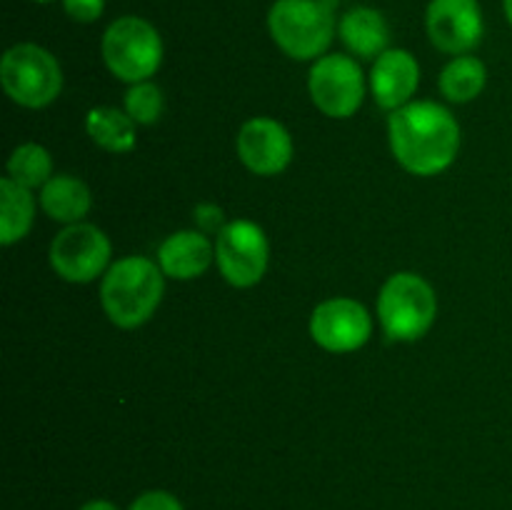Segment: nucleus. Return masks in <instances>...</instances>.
Returning <instances> with one entry per match:
<instances>
[{"label": "nucleus", "instance_id": "1a4fd4ad", "mask_svg": "<svg viewBox=\"0 0 512 510\" xmlns=\"http://www.w3.org/2000/svg\"><path fill=\"white\" fill-rule=\"evenodd\" d=\"M110 260V240L90 223H73L55 235L50 245V265L68 283H90Z\"/></svg>", "mask_w": 512, "mask_h": 510}, {"label": "nucleus", "instance_id": "bb28decb", "mask_svg": "<svg viewBox=\"0 0 512 510\" xmlns=\"http://www.w3.org/2000/svg\"><path fill=\"white\" fill-rule=\"evenodd\" d=\"M35 3H53V0H35Z\"/></svg>", "mask_w": 512, "mask_h": 510}, {"label": "nucleus", "instance_id": "412c9836", "mask_svg": "<svg viewBox=\"0 0 512 510\" xmlns=\"http://www.w3.org/2000/svg\"><path fill=\"white\" fill-rule=\"evenodd\" d=\"M125 113L140 125H153L163 115V93L155 83L143 80L133 83V88L125 93Z\"/></svg>", "mask_w": 512, "mask_h": 510}, {"label": "nucleus", "instance_id": "9b49d317", "mask_svg": "<svg viewBox=\"0 0 512 510\" xmlns=\"http://www.w3.org/2000/svg\"><path fill=\"white\" fill-rule=\"evenodd\" d=\"M425 25L430 43L450 55H468L478 48L485 33L478 0H430Z\"/></svg>", "mask_w": 512, "mask_h": 510}, {"label": "nucleus", "instance_id": "6e6552de", "mask_svg": "<svg viewBox=\"0 0 512 510\" xmlns=\"http://www.w3.org/2000/svg\"><path fill=\"white\" fill-rule=\"evenodd\" d=\"M308 90L320 113L328 118H350L365 98L363 70L350 55H323L310 68Z\"/></svg>", "mask_w": 512, "mask_h": 510}, {"label": "nucleus", "instance_id": "2eb2a0df", "mask_svg": "<svg viewBox=\"0 0 512 510\" xmlns=\"http://www.w3.org/2000/svg\"><path fill=\"white\" fill-rule=\"evenodd\" d=\"M338 33L345 48L363 60L380 58L390 45L388 20L380 10L368 5L345 10L343 18L338 20Z\"/></svg>", "mask_w": 512, "mask_h": 510}, {"label": "nucleus", "instance_id": "393cba45", "mask_svg": "<svg viewBox=\"0 0 512 510\" xmlns=\"http://www.w3.org/2000/svg\"><path fill=\"white\" fill-rule=\"evenodd\" d=\"M80 510H118L110 500H88Z\"/></svg>", "mask_w": 512, "mask_h": 510}, {"label": "nucleus", "instance_id": "f8f14e48", "mask_svg": "<svg viewBox=\"0 0 512 510\" xmlns=\"http://www.w3.org/2000/svg\"><path fill=\"white\" fill-rule=\"evenodd\" d=\"M240 160L255 175H278L293 160V138L288 128L273 118H250L235 140Z\"/></svg>", "mask_w": 512, "mask_h": 510}, {"label": "nucleus", "instance_id": "5701e85b", "mask_svg": "<svg viewBox=\"0 0 512 510\" xmlns=\"http://www.w3.org/2000/svg\"><path fill=\"white\" fill-rule=\"evenodd\" d=\"M63 10L75 23H95L103 15L105 0H63Z\"/></svg>", "mask_w": 512, "mask_h": 510}, {"label": "nucleus", "instance_id": "aec40b11", "mask_svg": "<svg viewBox=\"0 0 512 510\" xmlns=\"http://www.w3.org/2000/svg\"><path fill=\"white\" fill-rule=\"evenodd\" d=\"M8 178L25 188H40L53 178V158L38 143L18 145L8 160Z\"/></svg>", "mask_w": 512, "mask_h": 510}, {"label": "nucleus", "instance_id": "a878e982", "mask_svg": "<svg viewBox=\"0 0 512 510\" xmlns=\"http://www.w3.org/2000/svg\"><path fill=\"white\" fill-rule=\"evenodd\" d=\"M503 10H505V18H508V23L512 28V0H503Z\"/></svg>", "mask_w": 512, "mask_h": 510}, {"label": "nucleus", "instance_id": "39448f33", "mask_svg": "<svg viewBox=\"0 0 512 510\" xmlns=\"http://www.w3.org/2000/svg\"><path fill=\"white\" fill-rule=\"evenodd\" d=\"M100 53L115 78L143 83L163 63V40L153 23L138 15H123L105 28Z\"/></svg>", "mask_w": 512, "mask_h": 510}, {"label": "nucleus", "instance_id": "423d86ee", "mask_svg": "<svg viewBox=\"0 0 512 510\" xmlns=\"http://www.w3.org/2000/svg\"><path fill=\"white\" fill-rule=\"evenodd\" d=\"M0 80L10 100L23 108H45L63 88V70L55 55L43 45L18 43L5 50Z\"/></svg>", "mask_w": 512, "mask_h": 510}, {"label": "nucleus", "instance_id": "6ab92c4d", "mask_svg": "<svg viewBox=\"0 0 512 510\" xmlns=\"http://www.w3.org/2000/svg\"><path fill=\"white\" fill-rule=\"evenodd\" d=\"M488 83L485 63L475 55H455L440 73V90L453 103H470Z\"/></svg>", "mask_w": 512, "mask_h": 510}, {"label": "nucleus", "instance_id": "7ed1b4c3", "mask_svg": "<svg viewBox=\"0 0 512 510\" xmlns=\"http://www.w3.org/2000/svg\"><path fill=\"white\" fill-rule=\"evenodd\" d=\"M338 0H275L268 30L275 45L293 60H318L333 43Z\"/></svg>", "mask_w": 512, "mask_h": 510}, {"label": "nucleus", "instance_id": "a211bd4d", "mask_svg": "<svg viewBox=\"0 0 512 510\" xmlns=\"http://www.w3.org/2000/svg\"><path fill=\"white\" fill-rule=\"evenodd\" d=\"M135 120L118 108L100 105L85 118V130L98 148L108 153H130L135 148Z\"/></svg>", "mask_w": 512, "mask_h": 510}, {"label": "nucleus", "instance_id": "9d476101", "mask_svg": "<svg viewBox=\"0 0 512 510\" xmlns=\"http://www.w3.org/2000/svg\"><path fill=\"white\" fill-rule=\"evenodd\" d=\"M373 333V320L365 305L353 298L323 300L310 318V335L330 353H353L363 348Z\"/></svg>", "mask_w": 512, "mask_h": 510}, {"label": "nucleus", "instance_id": "f3484780", "mask_svg": "<svg viewBox=\"0 0 512 510\" xmlns=\"http://www.w3.org/2000/svg\"><path fill=\"white\" fill-rule=\"evenodd\" d=\"M35 200L30 188L15 183L13 178L0 180V243L13 245L33 228Z\"/></svg>", "mask_w": 512, "mask_h": 510}, {"label": "nucleus", "instance_id": "0eeeda50", "mask_svg": "<svg viewBox=\"0 0 512 510\" xmlns=\"http://www.w3.org/2000/svg\"><path fill=\"white\" fill-rule=\"evenodd\" d=\"M270 245L265 230L253 220H230L215 240L220 275L235 288H253L268 270Z\"/></svg>", "mask_w": 512, "mask_h": 510}, {"label": "nucleus", "instance_id": "4be33fe9", "mask_svg": "<svg viewBox=\"0 0 512 510\" xmlns=\"http://www.w3.org/2000/svg\"><path fill=\"white\" fill-rule=\"evenodd\" d=\"M130 510H183V503L168 490H148L133 500Z\"/></svg>", "mask_w": 512, "mask_h": 510}, {"label": "nucleus", "instance_id": "b1692460", "mask_svg": "<svg viewBox=\"0 0 512 510\" xmlns=\"http://www.w3.org/2000/svg\"><path fill=\"white\" fill-rule=\"evenodd\" d=\"M195 220H198V225L203 230H215V233H220V230L225 228L223 210H220L218 205H210V203L198 205V208H195Z\"/></svg>", "mask_w": 512, "mask_h": 510}, {"label": "nucleus", "instance_id": "f03ea898", "mask_svg": "<svg viewBox=\"0 0 512 510\" xmlns=\"http://www.w3.org/2000/svg\"><path fill=\"white\" fill-rule=\"evenodd\" d=\"M163 268L143 255H128L110 265L100 283V303L118 328H138L163 300Z\"/></svg>", "mask_w": 512, "mask_h": 510}, {"label": "nucleus", "instance_id": "dca6fc26", "mask_svg": "<svg viewBox=\"0 0 512 510\" xmlns=\"http://www.w3.org/2000/svg\"><path fill=\"white\" fill-rule=\"evenodd\" d=\"M90 203L93 200L88 185L73 175H53L40 190V205L45 215L65 225L80 223L88 215Z\"/></svg>", "mask_w": 512, "mask_h": 510}, {"label": "nucleus", "instance_id": "4468645a", "mask_svg": "<svg viewBox=\"0 0 512 510\" xmlns=\"http://www.w3.org/2000/svg\"><path fill=\"white\" fill-rule=\"evenodd\" d=\"M215 258V248L198 230H180L168 235L158 250L160 268L168 278L193 280L210 268Z\"/></svg>", "mask_w": 512, "mask_h": 510}, {"label": "nucleus", "instance_id": "f257e3e1", "mask_svg": "<svg viewBox=\"0 0 512 510\" xmlns=\"http://www.w3.org/2000/svg\"><path fill=\"white\" fill-rule=\"evenodd\" d=\"M388 138L395 160L413 175H438L450 168L460 150V125L448 108L415 100L393 110Z\"/></svg>", "mask_w": 512, "mask_h": 510}, {"label": "nucleus", "instance_id": "20e7f679", "mask_svg": "<svg viewBox=\"0 0 512 510\" xmlns=\"http://www.w3.org/2000/svg\"><path fill=\"white\" fill-rule=\"evenodd\" d=\"M435 313L438 298L433 285L418 273H395L380 288L378 315L390 340H420L433 328Z\"/></svg>", "mask_w": 512, "mask_h": 510}, {"label": "nucleus", "instance_id": "ddd939ff", "mask_svg": "<svg viewBox=\"0 0 512 510\" xmlns=\"http://www.w3.org/2000/svg\"><path fill=\"white\" fill-rule=\"evenodd\" d=\"M420 83V65L410 50L388 48L375 58L370 73L375 103L385 110H398L410 103Z\"/></svg>", "mask_w": 512, "mask_h": 510}]
</instances>
